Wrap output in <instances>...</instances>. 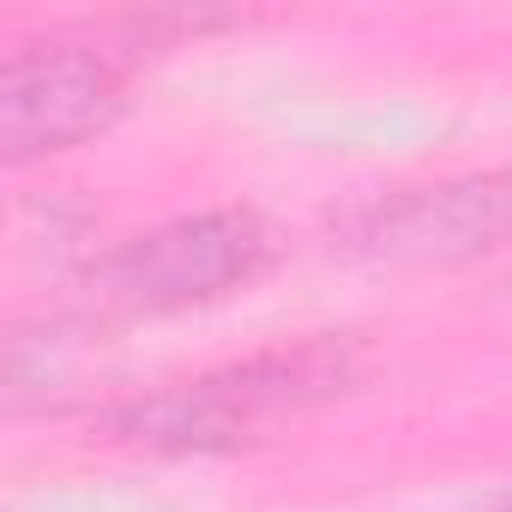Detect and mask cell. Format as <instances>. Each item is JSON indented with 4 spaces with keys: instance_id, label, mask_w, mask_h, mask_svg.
Instances as JSON below:
<instances>
[{
    "instance_id": "obj_4",
    "label": "cell",
    "mask_w": 512,
    "mask_h": 512,
    "mask_svg": "<svg viewBox=\"0 0 512 512\" xmlns=\"http://www.w3.org/2000/svg\"><path fill=\"white\" fill-rule=\"evenodd\" d=\"M350 247L392 266H458L512 247V169L392 193L356 217Z\"/></svg>"
},
{
    "instance_id": "obj_3",
    "label": "cell",
    "mask_w": 512,
    "mask_h": 512,
    "mask_svg": "<svg viewBox=\"0 0 512 512\" xmlns=\"http://www.w3.org/2000/svg\"><path fill=\"white\" fill-rule=\"evenodd\" d=\"M260 266H266V229L247 211H199L151 235H133L103 266V284L127 308L169 314L241 290Z\"/></svg>"
},
{
    "instance_id": "obj_1",
    "label": "cell",
    "mask_w": 512,
    "mask_h": 512,
    "mask_svg": "<svg viewBox=\"0 0 512 512\" xmlns=\"http://www.w3.org/2000/svg\"><path fill=\"white\" fill-rule=\"evenodd\" d=\"M356 380V356L350 344H296L278 356H253L235 368H217L205 380L133 398L109 416V428L121 440L139 446H163V452H223L241 440H260L278 422H296L320 404H332L344 386Z\"/></svg>"
},
{
    "instance_id": "obj_2",
    "label": "cell",
    "mask_w": 512,
    "mask_h": 512,
    "mask_svg": "<svg viewBox=\"0 0 512 512\" xmlns=\"http://www.w3.org/2000/svg\"><path fill=\"white\" fill-rule=\"evenodd\" d=\"M127 103L121 67L109 49L85 43H25L0 73V151L13 163L55 157L103 133Z\"/></svg>"
}]
</instances>
